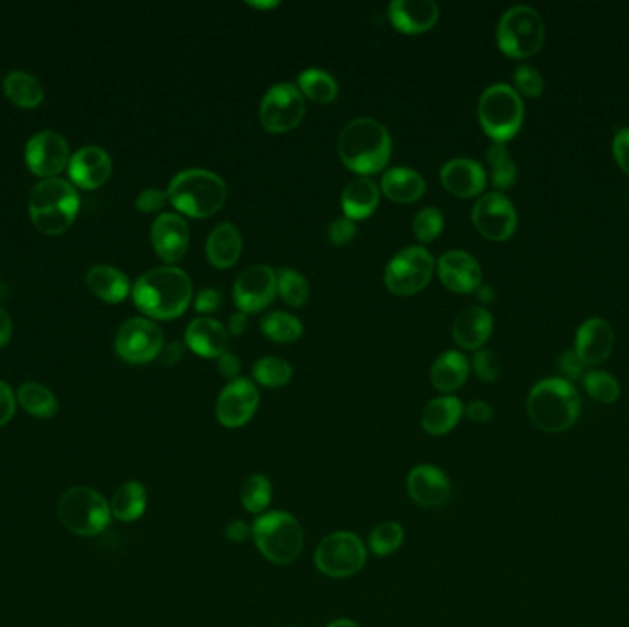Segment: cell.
<instances>
[{
  "mask_svg": "<svg viewBox=\"0 0 629 627\" xmlns=\"http://www.w3.org/2000/svg\"><path fill=\"white\" fill-rule=\"evenodd\" d=\"M221 308V293L218 289H203L195 298V311L197 313H216Z\"/></svg>",
  "mask_w": 629,
  "mask_h": 627,
  "instance_id": "obj_50",
  "label": "cell"
},
{
  "mask_svg": "<svg viewBox=\"0 0 629 627\" xmlns=\"http://www.w3.org/2000/svg\"><path fill=\"white\" fill-rule=\"evenodd\" d=\"M440 181L447 192L457 197H475L486 188L488 175L477 160L451 159L442 166Z\"/></svg>",
  "mask_w": 629,
  "mask_h": 627,
  "instance_id": "obj_23",
  "label": "cell"
},
{
  "mask_svg": "<svg viewBox=\"0 0 629 627\" xmlns=\"http://www.w3.org/2000/svg\"><path fill=\"white\" fill-rule=\"evenodd\" d=\"M442 228H444V216L438 208H433V206H427L424 210H420L414 217V223H412L414 236H416V240H420L422 243L436 240L438 234L442 232Z\"/></svg>",
  "mask_w": 629,
  "mask_h": 627,
  "instance_id": "obj_44",
  "label": "cell"
},
{
  "mask_svg": "<svg viewBox=\"0 0 629 627\" xmlns=\"http://www.w3.org/2000/svg\"><path fill=\"white\" fill-rule=\"evenodd\" d=\"M151 243L157 254L166 263L183 260L190 243V230L183 217L177 214H162L153 221Z\"/></svg>",
  "mask_w": 629,
  "mask_h": 627,
  "instance_id": "obj_19",
  "label": "cell"
},
{
  "mask_svg": "<svg viewBox=\"0 0 629 627\" xmlns=\"http://www.w3.org/2000/svg\"><path fill=\"white\" fill-rule=\"evenodd\" d=\"M85 280L92 293L109 304H118L129 295L126 274L111 265H92Z\"/></svg>",
  "mask_w": 629,
  "mask_h": 627,
  "instance_id": "obj_32",
  "label": "cell"
},
{
  "mask_svg": "<svg viewBox=\"0 0 629 627\" xmlns=\"http://www.w3.org/2000/svg\"><path fill=\"white\" fill-rule=\"evenodd\" d=\"M298 91L304 92L313 102L330 103L339 94V85L330 72L306 69L298 76Z\"/></svg>",
  "mask_w": 629,
  "mask_h": 627,
  "instance_id": "obj_37",
  "label": "cell"
},
{
  "mask_svg": "<svg viewBox=\"0 0 629 627\" xmlns=\"http://www.w3.org/2000/svg\"><path fill=\"white\" fill-rule=\"evenodd\" d=\"M368 550L354 532L339 530L321 539L315 550V567L333 580L352 578L366 565Z\"/></svg>",
  "mask_w": 629,
  "mask_h": 627,
  "instance_id": "obj_10",
  "label": "cell"
},
{
  "mask_svg": "<svg viewBox=\"0 0 629 627\" xmlns=\"http://www.w3.org/2000/svg\"><path fill=\"white\" fill-rule=\"evenodd\" d=\"M276 293L289 306L300 308V306H304L308 302V280L295 269H280L276 273Z\"/></svg>",
  "mask_w": 629,
  "mask_h": 627,
  "instance_id": "obj_42",
  "label": "cell"
},
{
  "mask_svg": "<svg viewBox=\"0 0 629 627\" xmlns=\"http://www.w3.org/2000/svg\"><path fill=\"white\" fill-rule=\"evenodd\" d=\"M24 157L35 175L52 179L69 164V144L56 131H41L28 140Z\"/></svg>",
  "mask_w": 629,
  "mask_h": 627,
  "instance_id": "obj_16",
  "label": "cell"
},
{
  "mask_svg": "<svg viewBox=\"0 0 629 627\" xmlns=\"http://www.w3.org/2000/svg\"><path fill=\"white\" fill-rule=\"evenodd\" d=\"M183 344L181 342H172V344H168V348L166 350H162V361H164V365H175V363H179L181 361V357H183Z\"/></svg>",
  "mask_w": 629,
  "mask_h": 627,
  "instance_id": "obj_56",
  "label": "cell"
},
{
  "mask_svg": "<svg viewBox=\"0 0 629 627\" xmlns=\"http://www.w3.org/2000/svg\"><path fill=\"white\" fill-rule=\"evenodd\" d=\"M584 387L587 394L598 403L611 405L620 396V385H618L617 379L607 372H602V370H591L584 377Z\"/></svg>",
  "mask_w": 629,
  "mask_h": 627,
  "instance_id": "obj_43",
  "label": "cell"
},
{
  "mask_svg": "<svg viewBox=\"0 0 629 627\" xmlns=\"http://www.w3.org/2000/svg\"><path fill=\"white\" fill-rule=\"evenodd\" d=\"M252 541L267 561L291 565L304 550V528L295 515L273 510L254 519Z\"/></svg>",
  "mask_w": 629,
  "mask_h": 627,
  "instance_id": "obj_6",
  "label": "cell"
},
{
  "mask_svg": "<svg viewBox=\"0 0 629 627\" xmlns=\"http://www.w3.org/2000/svg\"><path fill=\"white\" fill-rule=\"evenodd\" d=\"M113 171V162L105 149L98 146L81 148L70 157L69 175L72 183L85 190L100 188L107 183Z\"/></svg>",
  "mask_w": 629,
  "mask_h": 627,
  "instance_id": "obj_20",
  "label": "cell"
},
{
  "mask_svg": "<svg viewBox=\"0 0 629 627\" xmlns=\"http://www.w3.org/2000/svg\"><path fill=\"white\" fill-rule=\"evenodd\" d=\"M435 265L431 252L424 247L412 245L390 260L385 269V285L394 295L411 297L429 284L435 273Z\"/></svg>",
  "mask_w": 629,
  "mask_h": 627,
  "instance_id": "obj_11",
  "label": "cell"
},
{
  "mask_svg": "<svg viewBox=\"0 0 629 627\" xmlns=\"http://www.w3.org/2000/svg\"><path fill=\"white\" fill-rule=\"evenodd\" d=\"M218 368L221 376L234 381V379H238V374H240V359L236 355L230 354V352H225V354L218 357Z\"/></svg>",
  "mask_w": 629,
  "mask_h": 627,
  "instance_id": "obj_55",
  "label": "cell"
},
{
  "mask_svg": "<svg viewBox=\"0 0 629 627\" xmlns=\"http://www.w3.org/2000/svg\"><path fill=\"white\" fill-rule=\"evenodd\" d=\"M530 422L543 433H563L578 422L582 399L571 381L549 377L536 383L527 398Z\"/></svg>",
  "mask_w": 629,
  "mask_h": 627,
  "instance_id": "obj_2",
  "label": "cell"
},
{
  "mask_svg": "<svg viewBox=\"0 0 629 627\" xmlns=\"http://www.w3.org/2000/svg\"><path fill=\"white\" fill-rule=\"evenodd\" d=\"M17 399L21 403L24 411L32 414L35 418H54L58 414V399L50 388L28 381L17 392Z\"/></svg>",
  "mask_w": 629,
  "mask_h": 627,
  "instance_id": "obj_35",
  "label": "cell"
},
{
  "mask_svg": "<svg viewBox=\"0 0 629 627\" xmlns=\"http://www.w3.org/2000/svg\"><path fill=\"white\" fill-rule=\"evenodd\" d=\"M249 6H252V8H269V10H271V8H276V6H278V2H249Z\"/></svg>",
  "mask_w": 629,
  "mask_h": 627,
  "instance_id": "obj_61",
  "label": "cell"
},
{
  "mask_svg": "<svg viewBox=\"0 0 629 627\" xmlns=\"http://www.w3.org/2000/svg\"><path fill=\"white\" fill-rule=\"evenodd\" d=\"M254 379L267 388L286 387L293 377V366L280 357H262L252 366Z\"/></svg>",
  "mask_w": 629,
  "mask_h": 627,
  "instance_id": "obj_41",
  "label": "cell"
},
{
  "mask_svg": "<svg viewBox=\"0 0 629 627\" xmlns=\"http://www.w3.org/2000/svg\"><path fill=\"white\" fill-rule=\"evenodd\" d=\"M558 366H560L563 376L567 377V381H569V379H576L580 376L585 365L574 350H565L558 359Z\"/></svg>",
  "mask_w": 629,
  "mask_h": 627,
  "instance_id": "obj_51",
  "label": "cell"
},
{
  "mask_svg": "<svg viewBox=\"0 0 629 627\" xmlns=\"http://www.w3.org/2000/svg\"><path fill=\"white\" fill-rule=\"evenodd\" d=\"M545 41L543 17L534 8L519 4L506 10L497 24V43L506 56H534Z\"/></svg>",
  "mask_w": 629,
  "mask_h": 627,
  "instance_id": "obj_9",
  "label": "cell"
},
{
  "mask_svg": "<svg viewBox=\"0 0 629 627\" xmlns=\"http://www.w3.org/2000/svg\"><path fill=\"white\" fill-rule=\"evenodd\" d=\"M479 298L482 302H493L495 300V291L490 285H479Z\"/></svg>",
  "mask_w": 629,
  "mask_h": 627,
  "instance_id": "obj_59",
  "label": "cell"
},
{
  "mask_svg": "<svg viewBox=\"0 0 629 627\" xmlns=\"http://www.w3.org/2000/svg\"><path fill=\"white\" fill-rule=\"evenodd\" d=\"M58 517L61 525L72 534L94 537L109 526L113 513L102 493L87 486H76L61 495Z\"/></svg>",
  "mask_w": 629,
  "mask_h": 627,
  "instance_id": "obj_7",
  "label": "cell"
},
{
  "mask_svg": "<svg viewBox=\"0 0 629 627\" xmlns=\"http://www.w3.org/2000/svg\"><path fill=\"white\" fill-rule=\"evenodd\" d=\"M28 210L35 227L48 236H58L74 223L80 212L76 188L58 177L37 183L28 199Z\"/></svg>",
  "mask_w": 629,
  "mask_h": 627,
  "instance_id": "obj_5",
  "label": "cell"
},
{
  "mask_svg": "<svg viewBox=\"0 0 629 627\" xmlns=\"http://www.w3.org/2000/svg\"><path fill=\"white\" fill-rule=\"evenodd\" d=\"M116 354L131 365L153 361L164 350V333L148 319H129L116 333Z\"/></svg>",
  "mask_w": 629,
  "mask_h": 627,
  "instance_id": "obj_13",
  "label": "cell"
},
{
  "mask_svg": "<svg viewBox=\"0 0 629 627\" xmlns=\"http://www.w3.org/2000/svg\"><path fill=\"white\" fill-rule=\"evenodd\" d=\"M287 627H297V626H287Z\"/></svg>",
  "mask_w": 629,
  "mask_h": 627,
  "instance_id": "obj_62",
  "label": "cell"
},
{
  "mask_svg": "<svg viewBox=\"0 0 629 627\" xmlns=\"http://www.w3.org/2000/svg\"><path fill=\"white\" fill-rule=\"evenodd\" d=\"M355 230H357V227H355V223L350 217H337L330 225L328 238H330L333 245H346V243L354 240Z\"/></svg>",
  "mask_w": 629,
  "mask_h": 627,
  "instance_id": "obj_47",
  "label": "cell"
},
{
  "mask_svg": "<svg viewBox=\"0 0 629 627\" xmlns=\"http://www.w3.org/2000/svg\"><path fill=\"white\" fill-rule=\"evenodd\" d=\"M469 376V361L457 350H447L436 357L431 366V383L438 392H455L466 383Z\"/></svg>",
  "mask_w": 629,
  "mask_h": 627,
  "instance_id": "obj_29",
  "label": "cell"
},
{
  "mask_svg": "<svg viewBox=\"0 0 629 627\" xmlns=\"http://www.w3.org/2000/svg\"><path fill=\"white\" fill-rule=\"evenodd\" d=\"M613 155L618 166L629 175V127L620 129L613 140Z\"/></svg>",
  "mask_w": 629,
  "mask_h": 627,
  "instance_id": "obj_49",
  "label": "cell"
},
{
  "mask_svg": "<svg viewBox=\"0 0 629 627\" xmlns=\"http://www.w3.org/2000/svg\"><path fill=\"white\" fill-rule=\"evenodd\" d=\"M306 103L293 83H276L265 92L260 105V122L269 133H287L302 122Z\"/></svg>",
  "mask_w": 629,
  "mask_h": 627,
  "instance_id": "obj_12",
  "label": "cell"
},
{
  "mask_svg": "<svg viewBox=\"0 0 629 627\" xmlns=\"http://www.w3.org/2000/svg\"><path fill=\"white\" fill-rule=\"evenodd\" d=\"M166 201H168V194L166 192H162L159 188H148V190H144L142 194L137 197V205L138 210L140 212H157V210H161L162 206L166 205Z\"/></svg>",
  "mask_w": 629,
  "mask_h": 627,
  "instance_id": "obj_48",
  "label": "cell"
},
{
  "mask_svg": "<svg viewBox=\"0 0 629 627\" xmlns=\"http://www.w3.org/2000/svg\"><path fill=\"white\" fill-rule=\"evenodd\" d=\"M113 517L122 523H135L148 508V491L142 482L127 480L109 502Z\"/></svg>",
  "mask_w": 629,
  "mask_h": 627,
  "instance_id": "obj_33",
  "label": "cell"
},
{
  "mask_svg": "<svg viewBox=\"0 0 629 627\" xmlns=\"http://www.w3.org/2000/svg\"><path fill=\"white\" fill-rule=\"evenodd\" d=\"M492 330V313L481 306H471L453 322V339L464 350H479L492 335Z\"/></svg>",
  "mask_w": 629,
  "mask_h": 627,
  "instance_id": "obj_26",
  "label": "cell"
},
{
  "mask_svg": "<svg viewBox=\"0 0 629 627\" xmlns=\"http://www.w3.org/2000/svg\"><path fill=\"white\" fill-rule=\"evenodd\" d=\"M392 155V138L374 118H354L348 122L339 137V157L348 170L372 175L389 164Z\"/></svg>",
  "mask_w": 629,
  "mask_h": 627,
  "instance_id": "obj_3",
  "label": "cell"
},
{
  "mask_svg": "<svg viewBox=\"0 0 629 627\" xmlns=\"http://www.w3.org/2000/svg\"><path fill=\"white\" fill-rule=\"evenodd\" d=\"M4 92L15 105L24 107V109L37 107L45 98V91H43L39 80L32 74L23 72V70H13L6 76Z\"/></svg>",
  "mask_w": 629,
  "mask_h": 627,
  "instance_id": "obj_34",
  "label": "cell"
},
{
  "mask_svg": "<svg viewBox=\"0 0 629 627\" xmlns=\"http://www.w3.org/2000/svg\"><path fill=\"white\" fill-rule=\"evenodd\" d=\"M247 324H249V320H247V313L238 311V313H234V315L230 317L229 328L234 335H241L243 331L247 330Z\"/></svg>",
  "mask_w": 629,
  "mask_h": 627,
  "instance_id": "obj_58",
  "label": "cell"
},
{
  "mask_svg": "<svg viewBox=\"0 0 629 627\" xmlns=\"http://www.w3.org/2000/svg\"><path fill=\"white\" fill-rule=\"evenodd\" d=\"M615 331L604 319L585 320L576 333L574 352L582 359L585 366H596L604 363L613 352Z\"/></svg>",
  "mask_w": 629,
  "mask_h": 627,
  "instance_id": "obj_22",
  "label": "cell"
},
{
  "mask_svg": "<svg viewBox=\"0 0 629 627\" xmlns=\"http://www.w3.org/2000/svg\"><path fill=\"white\" fill-rule=\"evenodd\" d=\"M258 405L260 394L256 385L247 377H238L221 390L216 401V418L223 427L238 429L251 422Z\"/></svg>",
  "mask_w": 629,
  "mask_h": 627,
  "instance_id": "obj_15",
  "label": "cell"
},
{
  "mask_svg": "<svg viewBox=\"0 0 629 627\" xmlns=\"http://www.w3.org/2000/svg\"><path fill=\"white\" fill-rule=\"evenodd\" d=\"M514 81L515 91L530 96V98L539 96L545 87L541 72L532 65H519L514 72Z\"/></svg>",
  "mask_w": 629,
  "mask_h": 627,
  "instance_id": "obj_45",
  "label": "cell"
},
{
  "mask_svg": "<svg viewBox=\"0 0 629 627\" xmlns=\"http://www.w3.org/2000/svg\"><path fill=\"white\" fill-rule=\"evenodd\" d=\"M168 199L179 212L190 217L214 216L227 201V184L214 171L190 168L173 177Z\"/></svg>",
  "mask_w": 629,
  "mask_h": 627,
  "instance_id": "obj_4",
  "label": "cell"
},
{
  "mask_svg": "<svg viewBox=\"0 0 629 627\" xmlns=\"http://www.w3.org/2000/svg\"><path fill=\"white\" fill-rule=\"evenodd\" d=\"M243 240L232 223H221L206 240V258L216 269H229L240 260Z\"/></svg>",
  "mask_w": 629,
  "mask_h": 627,
  "instance_id": "obj_27",
  "label": "cell"
},
{
  "mask_svg": "<svg viewBox=\"0 0 629 627\" xmlns=\"http://www.w3.org/2000/svg\"><path fill=\"white\" fill-rule=\"evenodd\" d=\"M262 331H264L265 337H269L271 341L291 344L302 337L304 328H302V322L295 315L275 311V313H269L262 320Z\"/></svg>",
  "mask_w": 629,
  "mask_h": 627,
  "instance_id": "obj_39",
  "label": "cell"
},
{
  "mask_svg": "<svg viewBox=\"0 0 629 627\" xmlns=\"http://www.w3.org/2000/svg\"><path fill=\"white\" fill-rule=\"evenodd\" d=\"M378 203V184L374 183L370 177L354 179L344 188L343 197H341L344 216L350 217L352 221L370 216L378 208Z\"/></svg>",
  "mask_w": 629,
  "mask_h": 627,
  "instance_id": "obj_31",
  "label": "cell"
},
{
  "mask_svg": "<svg viewBox=\"0 0 629 627\" xmlns=\"http://www.w3.org/2000/svg\"><path fill=\"white\" fill-rule=\"evenodd\" d=\"M473 370L482 381L493 383L501 374V363L492 350H477L473 355Z\"/></svg>",
  "mask_w": 629,
  "mask_h": 627,
  "instance_id": "obj_46",
  "label": "cell"
},
{
  "mask_svg": "<svg viewBox=\"0 0 629 627\" xmlns=\"http://www.w3.org/2000/svg\"><path fill=\"white\" fill-rule=\"evenodd\" d=\"M525 105L514 87L495 83L482 92L479 100V120L488 137L503 144L514 138L523 126Z\"/></svg>",
  "mask_w": 629,
  "mask_h": 627,
  "instance_id": "obj_8",
  "label": "cell"
},
{
  "mask_svg": "<svg viewBox=\"0 0 629 627\" xmlns=\"http://www.w3.org/2000/svg\"><path fill=\"white\" fill-rule=\"evenodd\" d=\"M15 414V396L8 383L0 381V427L10 422Z\"/></svg>",
  "mask_w": 629,
  "mask_h": 627,
  "instance_id": "obj_52",
  "label": "cell"
},
{
  "mask_svg": "<svg viewBox=\"0 0 629 627\" xmlns=\"http://www.w3.org/2000/svg\"><path fill=\"white\" fill-rule=\"evenodd\" d=\"M240 501L243 508L254 515L267 512L273 502V484L264 473H252L241 484Z\"/></svg>",
  "mask_w": 629,
  "mask_h": 627,
  "instance_id": "obj_36",
  "label": "cell"
},
{
  "mask_svg": "<svg viewBox=\"0 0 629 627\" xmlns=\"http://www.w3.org/2000/svg\"><path fill=\"white\" fill-rule=\"evenodd\" d=\"M486 160H488L490 177L495 188L506 190L517 181V166L503 144L495 142L492 148L488 149Z\"/></svg>",
  "mask_w": 629,
  "mask_h": 627,
  "instance_id": "obj_40",
  "label": "cell"
},
{
  "mask_svg": "<svg viewBox=\"0 0 629 627\" xmlns=\"http://www.w3.org/2000/svg\"><path fill=\"white\" fill-rule=\"evenodd\" d=\"M326 627H359V624L354 622V620H350V618H337V620H333Z\"/></svg>",
  "mask_w": 629,
  "mask_h": 627,
  "instance_id": "obj_60",
  "label": "cell"
},
{
  "mask_svg": "<svg viewBox=\"0 0 629 627\" xmlns=\"http://www.w3.org/2000/svg\"><path fill=\"white\" fill-rule=\"evenodd\" d=\"M225 536L232 543H245L252 539V525L243 519H232L225 528Z\"/></svg>",
  "mask_w": 629,
  "mask_h": 627,
  "instance_id": "obj_53",
  "label": "cell"
},
{
  "mask_svg": "<svg viewBox=\"0 0 629 627\" xmlns=\"http://www.w3.org/2000/svg\"><path fill=\"white\" fill-rule=\"evenodd\" d=\"M473 225L484 238L504 241L514 236L517 228V212L512 201L503 194L482 195L471 210Z\"/></svg>",
  "mask_w": 629,
  "mask_h": 627,
  "instance_id": "obj_14",
  "label": "cell"
},
{
  "mask_svg": "<svg viewBox=\"0 0 629 627\" xmlns=\"http://www.w3.org/2000/svg\"><path fill=\"white\" fill-rule=\"evenodd\" d=\"M464 414L473 423H488L493 418V407L490 403L479 399V401H471L464 409Z\"/></svg>",
  "mask_w": 629,
  "mask_h": 627,
  "instance_id": "obj_54",
  "label": "cell"
},
{
  "mask_svg": "<svg viewBox=\"0 0 629 627\" xmlns=\"http://www.w3.org/2000/svg\"><path fill=\"white\" fill-rule=\"evenodd\" d=\"M464 414V405L455 396L431 399L422 412V427L431 436H446L457 427Z\"/></svg>",
  "mask_w": 629,
  "mask_h": 627,
  "instance_id": "obj_28",
  "label": "cell"
},
{
  "mask_svg": "<svg viewBox=\"0 0 629 627\" xmlns=\"http://www.w3.org/2000/svg\"><path fill=\"white\" fill-rule=\"evenodd\" d=\"M276 295V273L269 265H252L238 276L234 300L243 313L267 308Z\"/></svg>",
  "mask_w": 629,
  "mask_h": 627,
  "instance_id": "obj_17",
  "label": "cell"
},
{
  "mask_svg": "<svg viewBox=\"0 0 629 627\" xmlns=\"http://www.w3.org/2000/svg\"><path fill=\"white\" fill-rule=\"evenodd\" d=\"M438 276L449 291L471 293L481 285V265L468 252L449 251L438 260Z\"/></svg>",
  "mask_w": 629,
  "mask_h": 627,
  "instance_id": "obj_21",
  "label": "cell"
},
{
  "mask_svg": "<svg viewBox=\"0 0 629 627\" xmlns=\"http://www.w3.org/2000/svg\"><path fill=\"white\" fill-rule=\"evenodd\" d=\"M403 541H405V528L396 521H385V523H379L370 532L368 550L378 558H387L400 550Z\"/></svg>",
  "mask_w": 629,
  "mask_h": 627,
  "instance_id": "obj_38",
  "label": "cell"
},
{
  "mask_svg": "<svg viewBox=\"0 0 629 627\" xmlns=\"http://www.w3.org/2000/svg\"><path fill=\"white\" fill-rule=\"evenodd\" d=\"M194 287L179 267H157L142 274L133 287L137 308L148 317L170 320L181 317L190 306Z\"/></svg>",
  "mask_w": 629,
  "mask_h": 627,
  "instance_id": "obj_1",
  "label": "cell"
},
{
  "mask_svg": "<svg viewBox=\"0 0 629 627\" xmlns=\"http://www.w3.org/2000/svg\"><path fill=\"white\" fill-rule=\"evenodd\" d=\"M381 190L394 203H414L424 195V177L411 168H392L383 175Z\"/></svg>",
  "mask_w": 629,
  "mask_h": 627,
  "instance_id": "obj_30",
  "label": "cell"
},
{
  "mask_svg": "<svg viewBox=\"0 0 629 627\" xmlns=\"http://www.w3.org/2000/svg\"><path fill=\"white\" fill-rule=\"evenodd\" d=\"M184 341L194 354L201 355L205 359H214V357L218 359L219 355L227 352L229 333L219 320L201 317L188 324Z\"/></svg>",
  "mask_w": 629,
  "mask_h": 627,
  "instance_id": "obj_25",
  "label": "cell"
},
{
  "mask_svg": "<svg viewBox=\"0 0 629 627\" xmlns=\"http://www.w3.org/2000/svg\"><path fill=\"white\" fill-rule=\"evenodd\" d=\"M407 491L412 501L422 508H440L451 499V480L431 464H420L407 477Z\"/></svg>",
  "mask_w": 629,
  "mask_h": 627,
  "instance_id": "obj_18",
  "label": "cell"
},
{
  "mask_svg": "<svg viewBox=\"0 0 629 627\" xmlns=\"http://www.w3.org/2000/svg\"><path fill=\"white\" fill-rule=\"evenodd\" d=\"M440 17L433 0H394L389 6L392 26L403 34H422L435 26Z\"/></svg>",
  "mask_w": 629,
  "mask_h": 627,
  "instance_id": "obj_24",
  "label": "cell"
},
{
  "mask_svg": "<svg viewBox=\"0 0 629 627\" xmlns=\"http://www.w3.org/2000/svg\"><path fill=\"white\" fill-rule=\"evenodd\" d=\"M13 324L6 309L0 308V346H6L12 339Z\"/></svg>",
  "mask_w": 629,
  "mask_h": 627,
  "instance_id": "obj_57",
  "label": "cell"
}]
</instances>
